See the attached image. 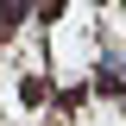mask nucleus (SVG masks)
Listing matches in <instances>:
<instances>
[{
  "label": "nucleus",
  "mask_w": 126,
  "mask_h": 126,
  "mask_svg": "<svg viewBox=\"0 0 126 126\" xmlns=\"http://www.w3.org/2000/svg\"><path fill=\"white\" fill-rule=\"evenodd\" d=\"M38 25H50V32L63 25V0H44V6H38Z\"/></svg>",
  "instance_id": "1"
}]
</instances>
